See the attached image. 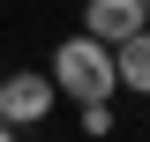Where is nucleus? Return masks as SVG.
<instances>
[{"label": "nucleus", "mask_w": 150, "mask_h": 142, "mask_svg": "<svg viewBox=\"0 0 150 142\" xmlns=\"http://www.w3.org/2000/svg\"><path fill=\"white\" fill-rule=\"evenodd\" d=\"M45 75H53L60 97H75V105H105V97H120V82H112V45L90 30H75L53 45V60H45Z\"/></svg>", "instance_id": "obj_1"}, {"label": "nucleus", "mask_w": 150, "mask_h": 142, "mask_svg": "<svg viewBox=\"0 0 150 142\" xmlns=\"http://www.w3.org/2000/svg\"><path fill=\"white\" fill-rule=\"evenodd\" d=\"M75 120H83L90 142H105V135H112V97H105V105H75Z\"/></svg>", "instance_id": "obj_5"}, {"label": "nucleus", "mask_w": 150, "mask_h": 142, "mask_svg": "<svg viewBox=\"0 0 150 142\" xmlns=\"http://www.w3.org/2000/svg\"><path fill=\"white\" fill-rule=\"evenodd\" d=\"M112 82L128 90V97H150V22L112 45Z\"/></svg>", "instance_id": "obj_3"}, {"label": "nucleus", "mask_w": 150, "mask_h": 142, "mask_svg": "<svg viewBox=\"0 0 150 142\" xmlns=\"http://www.w3.org/2000/svg\"><path fill=\"white\" fill-rule=\"evenodd\" d=\"M0 142H23V127H8V120H0Z\"/></svg>", "instance_id": "obj_6"}, {"label": "nucleus", "mask_w": 150, "mask_h": 142, "mask_svg": "<svg viewBox=\"0 0 150 142\" xmlns=\"http://www.w3.org/2000/svg\"><path fill=\"white\" fill-rule=\"evenodd\" d=\"M60 105V90L45 67H0V120L8 127H45Z\"/></svg>", "instance_id": "obj_2"}, {"label": "nucleus", "mask_w": 150, "mask_h": 142, "mask_svg": "<svg viewBox=\"0 0 150 142\" xmlns=\"http://www.w3.org/2000/svg\"><path fill=\"white\" fill-rule=\"evenodd\" d=\"M83 30L120 45L128 30H143V0H83Z\"/></svg>", "instance_id": "obj_4"}, {"label": "nucleus", "mask_w": 150, "mask_h": 142, "mask_svg": "<svg viewBox=\"0 0 150 142\" xmlns=\"http://www.w3.org/2000/svg\"><path fill=\"white\" fill-rule=\"evenodd\" d=\"M143 22H150V0H143Z\"/></svg>", "instance_id": "obj_7"}]
</instances>
